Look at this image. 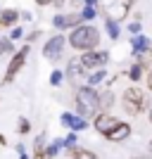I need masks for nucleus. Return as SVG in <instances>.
<instances>
[{"label": "nucleus", "instance_id": "nucleus-23", "mask_svg": "<svg viewBox=\"0 0 152 159\" xmlns=\"http://www.w3.org/2000/svg\"><path fill=\"white\" fill-rule=\"evenodd\" d=\"M140 29H143L140 21H131V24H128V33H131V36H140Z\"/></svg>", "mask_w": 152, "mask_h": 159}, {"label": "nucleus", "instance_id": "nucleus-15", "mask_svg": "<svg viewBox=\"0 0 152 159\" xmlns=\"http://www.w3.org/2000/svg\"><path fill=\"white\" fill-rule=\"evenodd\" d=\"M105 79H107V71H105V69H98L95 74H90V76H88V88H93V90H95V86H98V83H102Z\"/></svg>", "mask_w": 152, "mask_h": 159}, {"label": "nucleus", "instance_id": "nucleus-6", "mask_svg": "<svg viewBox=\"0 0 152 159\" xmlns=\"http://www.w3.org/2000/svg\"><path fill=\"white\" fill-rule=\"evenodd\" d=\"M109 60V52L105 50H90V52H83L81 55V69H102Z\"/></svg>", "mask_w": 152, "mask_h": 159}, {"label": "nucleus", "instance_id": "nucleus-7", "mask_svg": "<svg viewBox=\"0 0 152 159\" xmlns=\"http://www.w3.org/2000/svg\"><path fill=\"white\" fill-rule=\"evenodd\" d=\"M64 45H67V38L64 36H53V38L45 43V48H43V55H45L48 60L57 62L64 55Z\"/></svg>", "mask_w": 152, "mask_h": 159}, {"label": "nucleus", "instance_id": "nucleus-32", "mask_svg": "<svg viewBox=\"0 0 152 159\" xmlns=\"http://www.w3.org/2000/svg\"><path fill=\"white\" fill-rule=\"evenodd\" d=\"M128 2H136V0H128Z\"/></svg>", "mask_w": 152, "mask_h": 159}, {"label": "nucleus", "instance_id": "nucleus-28", "mask_svg": "<svg viewBox=\"0 0 152 159\" xmlns=\"http://www.w3.org/2000/svg\"><path fill=\"white\" fill-rule=\"evenodd\" d=\"M98 5V0H86V7H95Z\"/></svg>", "mask_w": 152, "mask_h": 159}, {"label": "nucleus", "instance_id": "nucleus-5", "mask_svg": "<svg viewBox=\"0 0 152 159\" xmlns=\"http://www.w3.org/2000/svg\"><path fill=\"white\" fill-rule=\"evenodd\" d=\"M26 55H29V45H24L19 52L12 55V60H10V66H7V71H5L2 83H12V81H14V76L24 69V64H26Z\"/></svg>", "mask_w": 152, "mask_h": 159}, {"label": "nucleus", "instance_id": "nucleus-21", "mask_svg": "<svg viewBox=\"0 0 152 159\" xmlns=\"http://www.w3.org/2000/svg\"><path fill=\"white\" fill-rule=\"evenodd\" d=\"M107 33H109V38H119V33H121V29H119V24H112V21H107Z\"/></svg>", "mask_w": 152, "mask_h": 159}, {"label": "nucleus", "instance_id": "nucleus-9", "mask_svg": "<svg viewBox=\"0 0 152 159\" xmlns=\"http://www.w3.org/2000/svg\"><path fill=\"white\" fill-rule=\"evenodd\" d=\"M53 24H55V29L64 31V29H76V26L81 24V19H79V12H71V14H55V17H53Z\"/></svg>", "mask_w": 152, "mask_h": 159}, {"label": "nucleus", "instance_id": "nucleus-14", "mask_svg": "<svg viewBox=\"0 0 152 159\" xmlns=\"http://www.w3.org/2000/svg\"><path fill=\"white\" fill-rule=\"evenodd\" d=\"M112 105H114V95H112V93H102V95L98 93V109L107 112V109H109Z\"/></svg>", "mask_w": 152, "mask_h": 159}, {"label": "nucleus", "instance_id": "nucleus-12", "mask_svg": "<svg viewBox=\"0 0 152 159\" xmlns=\"http://www.w3.org/2000/svg\"><path fill=\"white\" fill-rule=\"evenodd\" d=\"M131 50L133 55H145L150 50V38L147 36H133L131 38Z\"/></svg>", "mask_w": 152, "mask_h": 159}, {"label": "nucleus", "instance_id": "nucleus-10", "mask_svg": "<svg viewBox=\"0 0 152 159\" xmlns=\"http://www.w3.org/2000/svg\"><path fill=\"white\" fill-rule=\"evenodd\" d=\"M62 124L71 128V133H79V131H83V128H88V121L83 119V116H79V114H71V112L62 114Z\"/></svg>", "mask_w": 152, "mask_h": 159}, {"label": "nucleus", "instance_id": "nucleus-17", "mask_svg": "<svg viewBox=\"0 0 152 159\" xmlns=\"http://www.w3.org/2000/svg\"><path fill=\"white\" fill-rule=\"evenodd\" d=\"M145 62H138V64H133L131 66V71H128V76H131V81L136 83V81H140V76H143V69H145Z\"/></svg>", "mask_w": 152, "mask_h": 159}, {"label": "nucleus", "instance_id": "nucleus-13", "mask_svg": "<svg viewBox=\"0 0 152 159\" xmlns=\"http://www.w3.org/2000/svg\"><path fill=\"white\" fill-rule=\"evenodd\" d=\"M19 19L17 10H2L0 12V26H14V21Z\"/></svg>", "mask_w": 152, "mask_h": 159}, {"label": "nucleus", "instance_id": "nucleus-11", "mask_svg": "<svg viewBox=\"0 0 152 159\" xmlns=\"http://www.w3.org/2000/svg\"><path fill=\"white\" fill-rule=\"evenodd\" d=\"M131 135V126L126 124V121H119L117 126H114V131L107 135V140H112V143H121V140H126Z\"/></svg>", "mask_w": 152, "mask_h": 159}, {"label": "nucleus", "instance_id": "nucleus-1", "mask_svg": "<svg viewBox=\"0 0 152 159\" xmlns=\"http://www.w3.org/2000/svg\"><path fill=\"white\" fill-rule=\"evenodd\" d=\"M69 45H71L74 50H81V52H90V50H95V48L100 45L98 29L90 26V24H79V26L69 33Z\"/></svg>", "mask_w": 152, "mask_h": 159}, {"label": "nucleus", "instance_id": "nucleus-16", "mask_svg": "<svg viewBox=\"0 0 152 159\" xmlns=\"http://www.w3.org/2000/svg\"><path fill=\"white\" fill-rule=\"evenodd\" d=\"M81 71H83V69H81V62L79 60H71L69 64H67V76H69V79H76Z\"/></svg>", "mask_w": 152, "mask_h": 159}, {"label": "nucleus", "instance_id": "nucleus-3", "mask_svg": "<svg viewBox=\"0 0 152 159\" xmlns=\"http://www.w3.org/2000/svg\"><path fill=\"white\" fill-rule=\"evenodd\" d=\"M98 5L102 7V14H105L107 21L119 24L121 19L128 17V7H131V2H128V0H98Z\"/></svg>", "mask_w": 152, "mask_h": 159}, {"label": "nucleus", "instance_id": "nucleus-4", "mask_svg": "<svg viewBox=\"0 0 152 159\" xmlns=\"http://www.w3.org/2000/svg\"><path fill=\"white\" fill-rule=\"evenodd\" d=\"M124 109L128 114H133V116L140 114L143 109H145V93H143L140 88H136V86L128 88V90L124 93Z\"/></svg>", "mask_w": 152, "mask_h": 159}, {"label": "nucleus", "instance_id": "nucleus-8", "mask_svg": "<svg viewBox=\"0 0 152 159\" xmlns=\"http://www.w3.org/2000/svg\"><path fill=\"white\" fill-rule=\"evenodd\" d=\"M93 124H95V131H98L100 135H105V138H107V135L114 131V126L119 124V119H117V116H112V114H107V112H98Z\"/></svg>", "mask_w": 152, "mask_h": 159}, {"label": "nucleus", "instance_id": "nucleus-20", "mask_svg": "<svg viewBox=\"0 0 152 159\" xmlns=\"http://www.w3.org/2000/svg\"><path fill=\"white\" fill-rule=\"evenodd\" d=\"M62 143H64V147H67V150H76V143H79V135H76V133H69V135H67V138L62 140Z\"/></svg>", "mask_w": 152, "mask_h": 159}, {"label": "nucleus", "instance_id": "nucleus-22", "mask_svg": "<svg viewBox=\"0 0 152 159\" xmlns=\"http://www.w3.org/2000/svg\"><path fill=\"white\" fill-rule=\"evenodd\" d=\"M62 79H64V71H60V69H55V71L50 74V83H53V86H62Z\"/></svg>", "mask_w": 152, "mask_h": 159}, {"label": "nucleus", "instance_id": "nucleus-19", "mask_svg": "<svg viewBox=\"0 0 152 159\" xmlns=\"http://www.w3.org/2000/svg\"><path fill=\"white\" fill-rule=\"evenodd\" d=\"M71 159H98V157H95L90 150H79V147H76V150H71Z\"/></svg>", "mask_w": 152, "mask_h": 159}, {"label": "nucleus", "instance_id": "nucleus-18", "mask_svg": "<svg viewBox=\"0 0 152 159\" xmlns=\"http://www.w3.org/2000/svg\"><path fill=\"white\" fill-rule=\"evenodd\" d=\"M95 17H98V10H95V7H83V10L79 12V19L81 21H93Z\"/></svg>", "mask_w": 152, "mask_h": 159}, {"label": "nucleus", "instance_id": "nucleus-31", "mask_svg": "<svg viewBox=\"0 0 152 159\" xmlns=\"http://www.w3.org/2000/svg\"><path fill=\"white\" fill-rule=\"evenodd\" d=\"M53 2H55V5H57V7H60V5H62V2H64V0H53Z\"/></svg>", "mask_w": 152, "mask_h": 159}, {"label": "nucleus", "instance_id": "nucleus-27", "mask_svg": "<svg viewBox=\"0 0 152 159\" xmlns=\"http://www.w3.org/2000/svg\"><path fill=\"white\" fill-rule=\"evenodd\" d=\"M17 152H19V159H29L26 150H24V145H17Z\"/></svg>", "mask_w": 152, "mask_h": 159}, {"label": "nucleus", "instance_id": "nucleus-33", "mask_svg": "<svg viewBox=\"0 0 152 159\" xmlns=\"http://www.w3.org/2000/svg\"><path fill=\"white\" fill-rule=\"evenodd\" d=\"M138 159H145V157H138Z\"/></svg>", "mask_w": 152, "mask_h": 159}, {"label": "nucleus", "instance_id": "nucleus-30", "mask_svg": "<svg viewBox=\"0 0 152 159\" xmlns=\"http://www.w3.org/2000/svg\"><path fill=\"white\" fill-rule=\"evenodd\" d=\"M69 2H71V5L76 7V5H79V2H83V0H69Z\"/></svg>", "mask_w": 152, "mask_h": 159}, {"label": "nucleus", "instance_id": "nucleus-29", "mask_svg": "<svg viewBox=\"0 0 152 159\" xmlns=\"http://www.w3.org/2000/svg\"><path fill=\"white\" fill-rule=\"evenodd\" d=\"M36 2H38V5H50L53 0H36Z\"/></svg>", "mask_w": 152, "mask_h": 159}, {"label": "nucleus", "instance_id": "nucleus-25", "mask_svg": "<svg viewBox=\"0 0 152 159\" xmlns=\"http://www.w3.org/2000/svg\"><path fill=\"white\" fill-rule=\"evenodd\" d=\"M10 50H12V40L0 38V55H2V52H10Z\"/></svg>", "mask_w": 152, "mask_h": 159}, {"label": "nucleus", "instance_id": "nucleus-2", "mask_svg": "<svg viewBox=\"0 0 152 159\" xmlns=\"http://www.w3.org/2000/svg\"><path fill=\"white\" fill-rule=\"evenodd\" d=\"M76 112H79V116H95V114L100 112L98 109V93L93 90V88L83 86L76 90Z\"/></svg>", "mask_w": 152, "mask_h": 159}, {"label": "nucleus", "instance_id": "nucleus-26", "mask_svg": "<svg viewBox=\"0 0 152 159\" xmlns=\"http://www.w3.org/2000/svg\"><path fill=\"white\" fill-rule=\"evenodd\" d=\"M17 131H19V133H29V131H31L29 121H26V119H19V126H17Z\"/></svg>", "mask_w": 152, "mask_h": 159}, {"label": "nucleus", "instance_id": "nucleus-24", "mask_svg": "<svg viewBox=\"0 0 152 159\" xmlns=\"http://www.w3.org/2000/svg\"><path fill=\"white\" fill-rule=\"evenodd\" d=\"M21 36H24V29H21V26H14L12 31H10V38H7V40H19Z\"/></svg>", "mask_w": 152, "mask_h": 159}]
</instances>
